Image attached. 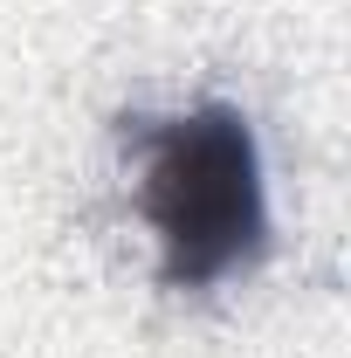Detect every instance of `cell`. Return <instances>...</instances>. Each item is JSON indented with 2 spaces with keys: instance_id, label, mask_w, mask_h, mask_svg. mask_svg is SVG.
<instances>
[{
  "instance_id": "obj_1",
  "label": "cell",
  "mask_w": 351,
  "mask_h": 358,
  "mask_svg": "<svg viewBox=\"0 0 351 358\" xmlns=\"http://www.w3.org/2000/svg\"><path fill=\"white\" fill-rule=\"evenodd\" d=\"M138 207L159 234L166 289H214L262 262L268 186L241 110L200 103L138 131Z\"/></svg>"
}]
</instances>
